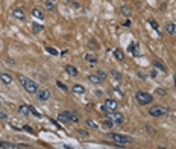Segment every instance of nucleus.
Returning <instances> with one entry per match:
<instances>
[{"label":"nucleus","mask_w":176,"mask_h":149,"mask_svg":"<svg viewBox=\"0 0 176 149\" xmlns=\"http://www.w3.org/2000/svg\"><path fill=\"white\" fill-rule=\"evenodd\" d=\"M18 81H20V84L23 85V88L28 93H37L38 91V84L35 82V81L26 78V76H23V74H20L18 76Z\"/></svg>","instance_id":"nucleus-1"},{"label":"nucleus","mask_w":176,"mask_h":149,"mask_svg":"<svg viewBox=\"0 0 176 149\" xmlns=\"http://www.w3.org/2000/svg\"><path fill=\"white\" fill-rule=\"evenodd\" d=\"M108 139L116 141L118 145H127V143H132V139L129 135H123V134H116V132H109L108 134Z\"/></svg>","instance_id":"nucleus-2"},{"label":"nucleus","mask_w":176,"mask_h":149,"mask_svg":"<svg viewBox=\"0 0 176 149\" xmlns=\"http://www.w3.org/2000/svg\"><path fill=\"white\" fill-rule=\"evenodd\" d=\"M135 99H137V102L140 105H147V104H150L153 100V96L150 93H147V91H137Z\"/></svg>","instance_id":"nucleus-3"},{"label":"nucleus","mask_w":176,"mask_h":149,"mask_svg":"<svg viewBox=\"0 0 176 149\" xmlns=\"http://www.w3.org/2000/svg\"><path fill=\"white\" fill-rule=\"evenodd\" d=\"M106 119H109L112 123H116V125H121L125 122V117H123V114H120V113H116V111H109V113H106Z\"/></svg>","instance_id":"nucleus-4"},{"label":"nucleus","mask_w":176,"mask_h":149,"mask_svg":"<svg viewBox=\"0 0 176 149\" xmlns=\"http://www.w3.org/2000/svg\"><path fill=\"white\" fill-rule=\"evenodd\" d=\"M168 111V108L166 107H152L150 110H149V114H150L152 117H161V116H164V114Z\"/></svg>","instance_id":"nucleus-5"},{"label":"nucleus","mask_w":176,"mask_h":149,"mask_svg":"<svg viewBox=\"0 0 176 149\" xmlns=\"http://www.w3.org/2000/svg\"><path fill=\"white\" fill-rule=\"evenodd\" d=\"M50 90L49 88H41V90H38L37 91V99L38 100H41V102H46V100H49L50 99Z\"/></svg>","instance_id":"nucleus-6"},{"label":"nucleus","mask_w":176,"mask_h":149,"mask_svg":"<svg viewBox=\"0 0 176 149\" xmlns=\"http://www.w3.org/2000/svg\"><path fill=\"white\" fill-rule=\"evenodd\" d=\"M105 108H106V110H108V113H109V111H116L117 110V107H118V104H117V100L116 99H105Z\"/></svg>","instance_id":"nucleus-7"},{"label":"nucleus","mask_w":176,"mask_h":149,"mask_svg":"<svg viewBox=\"0 0 176 149\" xmlns=\"http://www.w3.org/2000/svg\"><path fill=\"white\" fill-rule=\"evenodd\" d=\"M58 120L61 122V123H70V116H69V111L59 113V114H58Z\"/></svg>","instance_id":"nucleus-8"},{"label":"nucleus","mask_w":176,"mask_h":149,"mask_svg":"<svg viewBox=\"0 0 176 149\" xmlns=\"http://www.w3.org/2000/svg\"><path fill=\"white\" fill-rule=\"evenodd\" d=\"M65 73L67 74H70V76H78V69L76 67H73V65H70V64H67L65 65Z\"/></svg>","instance_id":"nucleus-9"},{"label":"nucleus","mask_w":176,"mask_h":149,"mask_svg":"<svg viewBox=\"0 0 176 149\" xmlns=\"http://www.w3.org/2000/svg\"><path fill=\"white\" fill-rule=\"evenodd\" d=\"M84 59L87 61V63H90V64H96V63H97V56L93 55V53H85Z\"/></svg>","instance_id":"nucleus-10"},{"label":"nucleus","mask_w":176,"mask_h":149,"mask_svg":"<svg viewBox=\"0 0 176 149\" xmlns=\"http://www.w3.org/2000/svg\"><path fill=\"white\" fill-rule=\"evenodd\" d=\"M12 15H14L17 20H24L26 18V15H24V12H23V9H14V11H12Z\"/></svg>","instance_id":"nucleus-11"},{"label":"nucleus","mask_w":176,"mask_h":149,"mask_svg":"<svg viewBox=\"0 0 176 149\" xmlns=\"http://www.w3.org/2000/svg\"><path fill=\"white\" fill-rule=\"evenodd\" d=\"M0 81H2L3 84L8 85V84H11V82H12V78L9 76L8 73H3V72H2V73H0Z\"/></svg>","instance_id":"nucleus-12"},{"label":"nucleus","mask_w":176,"mask_h":149,"mask_svg":"<svg viewBox=\"0 0 176 149\" xmlns=\"http://www.w3.org/2000/svg\"><path fill=\"white\" fill-rule=\"evenodd\" d=\"M32 15L35 17V18H39V20H44V18H46V15L43 14V11L38 9V8H33V9H32Z\"/></svg>","instance_id":"nucleus-13"},{"label":"nucleus","mask_w":176,"mask_h":149,"mask_svg":"<svg viewBox=\"0 0 176 149\" xmlns=\"http://www.w3.org/2000/svg\"><path fill=\"white\" fill-rule=\"evenodd\" d=\"M166 31L170 33V35H175V33H176V23H167Z\"/></svg>","instance_id":"nucleus-14"},{"label":"nucleus","mask_w":176,"mask_h":149,"mask_svg":"<svg viewBox=\"0 0 176 149\" xmlns=\"http://www.w3.org/2000/svg\"><path fill=\"white\" fill-rule=\"evenodd\" d=\"M18 111H20V114H23V116H29V107L28 105H20L18 107Z\"/></svg>","instance_id":"nucleus-15"},{"label":"nucleus","mask_w":176,"mask_h":149,"mask_svg":"<svg viewBox=\"0 0 176 149\" xmlns=\"http://www.w3.org/2000/svg\"><path fill=\"white\" fill-rule=\"evenodd\" d=\"M73 93H76V94H84V93H85V88H84L82 85L76 84V85H73Z\"/></svg>","instance_id":"nucleus-16"},{"label":"nucleus","mask_w":176,"mask_h":149,"mask_svg":"<svg viewBox=\"0 0 176 149\" xmlns=\"http://www.w3.org/2000/svg\"><path fill=\"white\" fill-rule=\"evenodd\" d=\"M153 65H155V67H157V69H159L161 72H164V73L167 72V67H166L164 64H162V63H161V61H158V59H157V61H153Z\"/></svg>","instance_id":"nucleus-17"},{"label":"nucleus","mask_w":176,"mask_h":149,"mask_svg":"<svg viewBox=\"0 0 176 149\" xmlns=\"http://www.w3.org/2000/svg\"><path fill=\"white\" fill-rule=\"evenodd\" d=\"M114 56H116L118 61H123L125 59V53L121 52L120 49H114Z\"/></svg>","instance_id":"nucleus-18"},{"label":"nucleus","mask_w":176,"mask_h":149,"mask_svg":"<svg viewBox=\"0 0 176 149\" xmlns=\"http://www.w3.org/2000/svg\"><path fill=\"white\" fill-rule=\"evenodd\" d=\"M121 12H123V14H125L126 17H131V15H132V9H131L129 6H127V5L121 6Z\"/></svg>","instance_id":"nucleus-19"},{"label":"nucleus","mask_w":176,"mask_h":149,"mask_svg":"<svg viewBox=\"0 0 176 149\" xmlns=\"http://www.w3.org/2000/svg\"><path fill=\"white\" fill-rule=\"evenodd\" d=\"M88 81H90V82H93V84H100V79L97 74H90V76H88Z\"/></svg>","instance_id":"nucleus-20"},{"label":"nucleus","mask_w":176,"mask_h":149,"mask_svg":"<svg viewBox=\"0 0 176 149\" xmlns=\"http://www.w3.org/2000/svg\"><path fill=\"white\" fill-rule=\"evenodd\" d=\"M149 24L152 26V29H153V31H157V32L159 33V35H161V32H159V28H158V23L155 22L153 18H149Z\"/></svg>","instance_id":"nucleus-21"},{"label":"nucleus","mask_w":176,"mask_h":149,"mask_svg":"<svg viewBox=\"0 0 176 149\" xmlns=\"http://www.w3.org/2000/svg\"><path fill=\"white\" fill-rule=\"evenodd\" d=\"M0 148H5V149H20L17 145H12V143H0Z\"/></svg>","instance_id":"nucleus-22"},{"label":"nucleus","mask_w":176,"mask_h":149,"mask_svg":"<svg viewBox=\"0 0 176 149\" xmlns=\"http://www.w3.org/2000/svg\"><path fill=\"white\" fill-rule=\"evenodd\" d=\"M43 29H44V28H43L41 24H38V23H33V24H32V31L35 32V33H38V32H41Z\"/></svg>","instance_id":"nucleus-23"},{"label":"nucleus","mask_w":176,"mask_h":149,"mask_svg":"<svg viewBox=\"0 0 176 149\" xmlns=\"http://www.w3.org/2000/svg\"><path fill=\"white\" fill-rule=\"evenodd\" d=\"M69 116H70V122H73V123H78V122H79V116H78V114L69 111Z\"/></svg>","instance_id":"nucleus-24"},{"label":"nucleus","mask_w":176,"mask_h":149,"mask_svg":"<svg viewBox=\"0 0 176 149\" xmlns=\"http://www.w3.org/2000/svg\"><path fill=\"white\" fill-rule=\"evenodd\" d=\"M29 111L33 114V116H37V117H41V113H39V111H37V110H35V107L29 105Z\"/></svg>","instance_id":"nucleus-25"},{"label":"nucleus","mask_w":176,"mask_h":149,"mask_svg":"<svg viewBox=\"0 0 176 149\" xmlns=\"http://www.w3.org/2000/svg\"><path fill=\"white\" fill-rule=\"evenodd\" d=\"M46 50H47V53H50V55H53V56H56L59 53L56 49H53V47H46Z\"/></svg>","instance_id":"nucleus-26"},{"label":"nucleus","mask_w":176,"mask_h":149,"mask_svg":"<svg viewBox=\"0 0 176 149\" xmlns=\"http://www.w3.org/2000/svg\"><path fill=\"white\" fill-rule=\"evenodd\" d=\"M44 5H46V8L49 9V11H53V9H55V6H53V3L50 2V0H46Z\"/></svg>","instance_id":"nucleus-27"},{"label":"nucleus","mask_w":176,"mask_h":149,"mask_svg":"<svg viewBox=\"0 0 176 149\" xmlns=\"http://www.w3.org/2000/svg\"><path fill=\"white\" fill-rule=\"evenodd\" d=\"M85 123H87V126H90V128H94V130H97L96 122H93V120H88V119H87V122H85Z\"/></svg>","instance_id":"nucleus-28"},{"label":"nucleus","mask_w":176,"mask_h":149,"mask_svg":"<svg viewBox=\"0 0 176 149\" xmlns=\"http://www.w3.org/2000/svg\"><path fill=\"white\" fill-rule=\"evenodd\" d=\"M135 47H137V44H135V43H131L129 47H127V50H129L132 55H135Z\"/></svg>","instance_id":"nucleus-29"},{"label":"nucleus","mask_w":176,"mask_h":149,"mask_svg":"<svg viewBox=\"0 0 176 149\" xmlns=\"http://www.w3.org/2000/svg\"><path fill=\"white\" fill-rule=\"evenodd\" d=\"M111 74H112V76L116 78L117 81H121V74H120L118 72H116V70H112V72H111Z\"/></svg>","instance_id":"nucleus-30"},{"label":"nucleus","mask_w":176,"mask_h":149,"mask_svg":"<svg viewBox=\"0 0 176 149\" xmlns=\"http://www.w3.org/2000/svg\"><path fill=\"white\" fill-rule=\"evenodd\" d=\"M56 85L59 87L61 90H64V91H67V90H69V88H67V87H65V84H62V82H61V81H56Z\"/></svg>","instance_id":"nucleus-31"},{"label":"nucleus","mask_w":176,"mask_h":149,"mask_svg":"<svg viewBox=\"0 0 176 149\" xmlns=\"http://www.w3.org/2000/svg\"><path fill=\"white\" fill-rule=\"evenodd\" d=\"M112 125H116V123H112V122H111L109 119H106V120L103 122V126H106V128H111Z\"/></svg>","instance_id":"nucleus-32"},{"label":"nucleus","mask_w":176,"mask_h":149,"mask_svg":"<svg viewBox=\"0 0 176 149\" xmlns=\"http://www.w3.org/2000/svg\"><path fill=\"white\" fill-rule=\"evenodd\" d=\"M96 74H97V76H99L100 79H102V81H103V79L106 78V73H105V72H102V70H99V72H97Z\"/></svg>","instance_id":"nucleus-33"},{"label":"nucleus","mask_w":176,"mask_h":149,"mask_svg":"<svg viewBox=\"0 0 176 149\" xmlns=\"http://www.w3.org/2000/svg\"><path fill=\"white\" fill-rule=\"evenodd\" d=\"M78 134H80V137H88V135H90L85 130H78Z\"/></svg>","instance_id":"nucleus-34"},{"label":"nucleus","mask_w":176,"mask_h":149,"mask_svg":"<svg viewBox=\"0 0 176 149\" xmlns=\"http://www.w3.org/2000/svg\"><path fill=\"white\" fill-rule=\"evenodd\" d=\"M0 119H2V120H6V119H8V114L3 113V111H0Z\"/></svg>","instance_id":"nucleus-35"},{"label":"nucleus","mask_w":176,"mask_h":149,"mask_svg":"<svg viewBox=\"0 0 176 149\" xmlns=\"http://www.w3.org/2000/svg\"><path fill=\"white\" fill-rule=\"evenodd\" d=\"M157 94H159V96H164V94H166V90H162V88H157Z\"/></svg>","instance_id":"nucleus-36"},{"label":"nucleus","mask_w":176,"mask_h":149,"mask_svg":"<svg viewBox=\"0 0 176 149\" xmlns=\"http://www.w3.org/2000/svg\"><path fill=\"white\" fill-rule=\"evenodd\" d=\"M157 76H158V73H157V70H152V72H150V78H153V79H155V78H157Z\"/></svg>","instance_id":"nucleus-37"},{"label":"nucleus","mask_w":176,"mask_h":149,"mask_svg":"<svg viewBox=\"0 0 176 149\" xmlns=\"http://www.w3.org/2000/svg\"><path fill=\"white\" fill-rule=\"evenodd\" d=\"M123 26H125V28H129V26H131V22L127 20V22H125V24H123Z\"/></svg>","instance_id":"nucleus-38"},{"label":"nucleus","mask_w":176,"mask_h":149,"mask_svg":"<svg viewBox=\"0 0 176 149\" xmlns=\"http://www.w3.org/2000/svg\"><path fill=\"white\" fill-rule=\"evenodd\" d=\"M24 130H26V131H29V132H33V131H32V128H29V126H24Z\"/></svg>","instance_id":"nucleus-39"},{"label":"nucleus","mask_w":176,"mask_h":149,"mask_svg":"<svg viewBox=\"0 0 176 149\" xmlns=\"http://www.w3.org/2000/svg\"><path fill=\"white\" fill-rule=\"evenodd\" d=\"M71 5H73V6H74V8H79V6H80V5H79V3H76V2H73V3H71Z\"/></svg>","instance_id":"nucleus-40"},{"label":"nucleus","mask_w":176,"mask_h":149,"mask_svg":"<svg viewBox=\"0 0 176 149\" xmlns=\"http://www.w3.org/2000/svg\"><path fill=\"white\" fill-rule=\"evenodd\" d=\"M173 81H175V88H176V74L173 76Z\"/></svg>","instance_id":"nucleus-41"},{"label":"nucleus","mask_w":176,"mask_h":149,"mask_svg":"<svg viewBox=\"0 0 176 149\" xmlns=\"http://www.w3.org/2000/svg\"><path fill=\"white\" fill-rule=\"evenodd\" d=\"M65 149H73V148H70V146H64Z\"/></svg>","instance_id":"nucleus-42"},{"label":"nucleus","mask_w":176,"mask_h":149,"mask_svg":"<svg viewBox=\"0 0 176 149\" xmlns=\"http://www.w3.org/2000/svg\"><path fill=\"white\" fill-rule=\"evenodd\" d=\"M65 2H73V0H65Z\"/></svg>","instance_id":"nucleus-43"},{"label":"nucleus","mask_w":176,"mask_h":149,"mask_svg":"<svg viewBox=\"0 0 176 149\" xmlns=\"http://www.w3.org/2000/svg\"><path fill=\"white\" fill-rule=\"evenodd\" d=\"M159 149H166V148H162V146H159Z\"/></svg>","instance_id":"nucleus-44"},{"label":"nucleus","mask_w":176,"mask_h":149,"mask_svg":"<svg viewBox=\"0 0 176 149\" xmlns=\"http://www.w3.org/2000/svg\"><path fill=\"white\" fill-rule=\"evenodd\" d=\"M0 110H2V104H0Z\"/></svg>","instance_id":"nucleus-45"}]
</instances>
